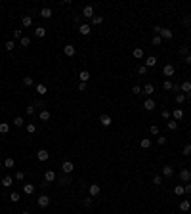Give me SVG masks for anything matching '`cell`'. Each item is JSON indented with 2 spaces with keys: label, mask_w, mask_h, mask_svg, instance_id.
<instances>
[{
  "label": "cell",
  "mask_w": 191,
  "mask_h": 214,
  "mask_svg": "<svg viewBox=\"0 0 191 214\" xmlns=\"http://www.w3.org/2000/svg\"><path fill=\"white\" fill-rule=\"evenodd\" d=\"M48 205H50V197L46 195V193H42V195L38 197V207H42V208H46Z\"/></svg>",
  "instance_id": "obj_6"
},
{
  "label": "cell",
  "mask_w": 191,
  "mask_h": 214,
  "mask_svg": "<svg viewBox=\"0 0 191 214\" xmlns=\"http://www.w3.org/2000/svg\"><path fill=\"white\" fill-rule=\"evenodd\" d=\"M14 178H15V180H17V182H23V180H25V172H21V170H17V172H15V176H14Z\"/></svg>",
  "instance_id": "obj_40"
},
{
  "label": "cell",
  "mask_w": 191,
  "mask_h": 214,
  "mask_svg": "<svg viewBox=\"0 0 191 214\" xmlns=\"http://www.w3.org/2000/svg\"><path fill=\"white\" fill-rule=\"evenodd\" d=\"M21 214H31V212H27V210H25V212H21Z\"/></svg>",
  "instance_id": "obj_60"
},
{
  "label": "cell",
  "mask_w": 191,
  "mask_h": 214,
  "mask_svg": "<svg viewBox=\"0 0 191 214\" xmlns=\"http://www.w3.org/2000/svg\"><path fill=\"white\" fill-rule=\"evenodd\" d=\"M172 119L174 120H182L184 119V111H182V109H174L172 111Z\"/></svg>",
  "instance_id": "obj_19"
},
{
  "label": "cell",
  "mask_w": 191,
  "mask_h": 214,
  "mask_svg": "<svg viewBox=\"0 0 191 214\" xmlns=\"http://www.w3.org/2000/svg\"><path fill=\"white\" fill-rule=\"evenodd\" d=\"M92 199H94V197H90V195L84 197V199H82V205H84V207H90V205H92Z\"/></svg>",
  "instance_id": "obj_45"
},
{
  "label": "cell",
  "mask_w": 191,
  "mask_h": 214,
  "mask_svg": "<svg viewBox=\"0 0 191 214\" xmlns=\"http://www.w3.org/2000/svg\"><path fill=\"white\" fill-rule=\"evenodd\" d=\"M161 115H162V119H170V111H168V109H164Z\"/></svg>",
  "instance_id": "obj_55"
},
{
  "label": "cell",
  "mask_w": 191,
  "mask_h": 214,
  "mask_svg": "<svg viewBox=\"0 0 191 214\" xmlns=\"http://www.w3.org/2000/svg\"><path fill=\"white\" fill-rule=\"evenodd\" d=\"M27 132H29V134H35V132H36V124L35 122H29V124H27Z\"/></svg>",
  "instance_id": "obj_41"
},
{
  "label": "cell",
  "mask_w": 191,
  "mask_h": 214,
  "mask_svg": "<svg viewBox=\"0 0 191 214\" xmlns=\"http://www.w3.org/2000/svg\"><path fill=\"white\" fill-rule=\"evenodd\" d=\"M159 36H161V38L170 40V38H172V31H170V29H166V27H162V29H161V33H159Z\"/></svg>",
  "instance_id": "obj_9"
},
{
  "label": "cell",
  "mask_w": 191,
  "mask_h": 214,
  "mask_svg": "<svg viewBox=\"0 0 191 214\" xmlns=\"http://www.w3.org/2000/svg\"><path fill=\"white\" fill-rule=\"evenodd\" d=\"M21 25H23V27H31V25H32V17H31V15H23Z\"/></svg>",
  "instance_id": "obj_22"
},
{
  "label": "cell",
  "mask_w": 191,
  "mask_h": 214,
  "mask_svg": "<svg viewBox=\"0 0 191 214\" xmlns=\"http://www.w3.org/2000/svg\"><path fill=\"white\" fill-rule=\"evenodd\" d=\"M151 42H153V46H159V44L162 42V38H161L159 35H155V36H153V40H151Z\"/></svg>",
  "instance_id": "obj_46"
},
{
  "label": "cell",
  "mask_w": 191,
  "mask_h": 214,
  "mask_svg": "<svg viewBox=\"0 0 191 214\" xmlns=\"http://www.w3.org/2000/svg\"><path fill=\"white\" fill-rule=\"evenodd\" d=\"M138 73H140V75H147V73H149V69H147L145 65H140V69H138Z\"/></svg>",
  "instance_id": "obj_47"
},
{
  "label": "cell",
  "mask_w": 191,
  "mask_h": 214,
  "mask_svg": "<svg viewBox=\"0 0 191 214\" xmlns=\"http://www.w3.org/2000/svg\"><path fill=\"white\" fill-rule=\"evenodd\" d=\"M172 90H174V92H180V90H182L180 84H172Z\"/></svg>",
  "instance_id": "obj_57"
},
{
  "label": "cell",
  "mask_w": 191,
  "mask_h": 214,
  "mask_svg": "<svg viewBox=\"0 0 191 214\" xmlns=\"http://www.w3.org/2000/svg\"><path fill=\"white\" fill-rule=\"evenodd\" d=\"M143 65L147 67V69H151V67H155V65H157V58H155V55H149V58L145 59V63H143Z\"/></svg>",
  "instance_id": "obj_10"
},
{
  "label": "cell",
  "mask_w": 191,
  "mask_h": 214,
  "mask_svg": "<svg viewBox=\"0 0 191 214\" xmlns=\"http://www.w3.org/2000/svg\"><path fill=\"white\" fill-rule=\"evenodd\" d=\"M19 44H21V46H29V44H31V38H29V36H21Z\"/></svg>",
  "instance_id": "obj_43"
},
{
  "label": "cell",
  "mask_w": 191,
  "mask_h": 214,
  "mask_svg": "<svg viewBox=\"0 0 191 214\" xmlns=\"http://www.w3.org/2000/svg\"><path fill=\"white\" fill-rule=\"evenodd\" d=\"M153 92H155V86H153V84H145V86H143V90H141V94H145V96H151Z\"/></svg>",
  "instance_id": "obj_18"
},
{
  "label": "cell",
  "mask_w": 191,
  "mask_h": 214,
  "mask_svg": "<svg viewBox=\"0 0 191 214\" xmlns=\"http://www.w3.org/2000/svg\"><path fill=\"white\" fill-rule=\"evenodd\" d=\"M101 23H103V17H101V15H94V17H92V25H101Z\"/></svg>",
  "instance_id": "obj_35"
},
{
  "label": "cell",
  "mask_w": 191,
  "mask_h": 214,
  "mask_svg": "<svg viewBox=\"0 0 191 214\" xmlns=\"http://www.w3.org/2000/svg\"><path fill=\"white\" fill-rule=\"evenodd\" d=\"M12 182H14L12 176H4V178H2V185H4V187H12Z\"/></svg>",
  "instance_id": "obj_25"
},
{
  "label": "cell",
  "mask_w": 191,
  "mask_h": 214,
  "mask_svg": "<svg viewBox=\"0 0 191 214\" xmlns=\"http://www.w3.org/2000/svg\"><path fill=\"white\" fill-rule=\"evenodd\" d=\"M14 124H15V126H17V128H21L23 124H25V120H23L21 117H15V119H14Z\"/></svg>",
  "instance_id": "obj_38"
},
{
  "label": "cell",
  "mask_w": 191,
  "mask_h": 214,
  "mask_svg": "<svg viewBox=\"0 0 191 214\" xmlns=\"http://www.w3.org/2000/svg\"><path fill=\"white\" fill-rule=\"evenodd\" d=\"M157 143H159V145H164L166 143V138H164V136H159V138H157Z\"/></svg>",
  "instance_id": "obj_51"
},
{
  "label": "cell",
  "mask_w": 191,
  "mask_h": 214,
  "mask_svg": "<svg viewBox=\"0 0 191 214\" xmlns=\"http://www.w3.org/2000/svg\"><path fill=\"white\" fill-rule=\"evenodd\" d=\"M82 15H84V17H94V8H92V6H84L82 8Z\"/></svg>",
  "instance_id": "obj_11"
},
{
  "label": "cell",
  "mask_w": 191,
  "mask_h": 214,
  "mask_svg": "<svg viewBox=\"0 0 191 214\" xmlns=\"http://www.w3.org/2000/svg\"><path fill=\"white\" fill-rule=\"evenodd\" d=\"M25 113H27V115H35V105H29L25 109Z\"/></svg>",
  "instance_id": "obj_50"
},
{
  "label": "cell",
  "mask_w": 191,
  "mask_h": 214,
  "mask_svg": "<svg viewBox=\"0 0 191 214\" xmlns=\"http://www.w3.org/2000/svg\"><path fill=\"white\" fill-rule=\"evenodd\" d=\"M2 166H4V163H2V161H0V168H2Z\"/></svg>",
  "instance_id": "obj_59"
},
{
  "label": "cell",
  "mask_w": 191,
  "mask_h": 214,
  "mask_svg": "<svg viewBox=\"0 0 191 214\" xmlns=\"http://www.w3.org/2000/svg\"><path fill=\"white\" fill-rule=\"evenodd\" d=\"M23 193H25V195H32V193H35V185L32 184H25L23 185Z\"/></svg>",
  "instance_id": "obj_20"
},
{
  "label": "cell",
  "mask_w": 191,
  "mask_h": 214,
  "mask_svg": "<svg viewBox=\"0 0 191 214\" xmlns=\"http://www.w3.org/2000/svg\"><path fill=\"white\" fill-rule=\"evenodd\" d=\"M40 17L50 19L52 17V8H42V10H40Z\"/></svg>",
  "instance_id": "obj_16"
},
{
  "label": "cell",
  "mask_w": 191,
  "mask_h": 214,
  "mask_svg": "<svg viewBox=\"0 0 191 214\" xmlns=\"http://www.w3.org/2000/svg\"><path fill=\"white\" fill-rule=\"evenodd\" d=\"M182 153H184L185 157L191 155V143H185V145H184V151H182Z\"/></svg>",
  "instance_id": "obj_44"
},
{
  "label": "cell",
  "mask_w": 191,
  "mask_h": 214,
  "mask_svg": "<svg viewBox=\"0 0 191 214\" xmlns=\"http://www.w3.org/2000/svg\"><path fill=\"white\" fill-rule=\"evenodd\" d=\"M48 92V88H46V84H36V94H40V96H44Z\"/></svg>",
  "instance_id": "obj_26"
},
{
  "label": "cell",
  "mask_w": 191,
  "mask_h": 214,
  "mask_svg": "<svg viewBox=\"0 0 191 214\" xmlns=\"http://www.w3.org/2000/svg\"><path fill=\"white\" fill-rule=\"evenodd\" d=\"M153 184H155V185H161V184H162V176H159V174H157L155 178H153Z\"/></svg>",
  "instance_id": "obj_48"
},
{
  "label": "cell",
  "mask_w": 191,
  "mask_h": 214,
  "mask_svg": "<svg viewBox=\"0 0 191 214\" xmlns=\"http://www.w3.org/2000/svg\"><path fill=\"white\" fill-rule=\"evenodd\" d=\"M132 94H136V96H138V94H141V88L138 86V84H136V86L132 88Z\"/></svg>",
  "instance_id": "obj_53"
},
{
  "label": "cell",
  "mask_w": 191,
  "mask_h": 214,
  "mask_svg": "<svg viewBox=\"0 0 191 214\" xmlns=\"http://www.w3.org/2000/svg\"><path fill=\"white\" fill-rule=\"evenodd\" d=\"M174 195H178V197L184 195V185H176V187H174Z\"/></svg>",
  "instance_id": "obj_36"
},
{
  "label": "cell",
  "mask_w": 191,
  "mask_h": 214,
  "mask_svg": "<svg viewBox=\"0 0 191 214\" xmlns=\"http://www.w3.org/2000/svg\"><path fill=\"white\" fill-rule=\"evenodd\" d=\"M80 82H86V80H90V73L88 71H80Z\"/></svg>",
  "instance_id": "obj_30"
},
{
  "label": "cell",
  "mask_w": 191,
  "mask_h": 214,
  "mask_svg": "<svg viewBox=\"0 0 191 214\" xmlns=\"http://www.w3.org/2000/svg\"><path fill=\"white\" fill-rule=\"evenodd\" d=\"M40 120H44V122H46V120H50V111L42 109V111H40Z\"/></svg>",
  "instance_id": "obj_28"
},
{
  "label": "cell",
  "mask_w": 191,
  "mask_h": 214,
  "mask_svg": "<svg viewBox=\"0 0 191 214\" xmlns=\"http://www.w3.org/2000/svg\"><path fill=\"white\" fill-rule=\"evenodd\" d=\"M88 193H90V197H97L101 193V187L97 184H90V187H88Z\"/></svg>",
  "instance_id": "obj_4"
},
{
  "label": "cell",
  "mask_w": 191,
  "mask_h": 214,
  "mask_svg": "<svg viewBox=\"0 0 191 214\" xmlns=\"http://www.w3.org/2000/svg\"><path fill=\"white\" fill-rule=\"evenodd\" d=\"M180 88H182V94H189V92H191V82H189V80H185V82L180 84Z\"/></svg>",
  "instance_id": "obj_14"
},
{
  "label": "cell",
  "mask_w": 191,
  "mask_h": 214,
  "mask_svg": "<svg viewBox=\"0 0 191 214\" xmlns=\"http://www.w3.org/2000/svg\"><path fill=\"white\" fill-rule=\"evenodd\" d=\"M174 71H176V69H174L172 63H168V65L162 67V75H164V76H172V75H174Z\"/></svg>",
  "instance_id": "obj_8"
},
{
  "label": "cell",
  "mask_w": 191,
  "mask_h": 214,
  "mask_svg": "<svg viewBox=\"0 0 191 214\" xmlns=\"http://www.w3.org/2000/svg\"><path fill=\"white\" fill-rule=\"evenodd\" d=\"M99 122H101V126L109 128V126H111V122H113V120H111V115H107V113H105V115H101L99 117Z\"/></svg>",
  "instance_id": "obj_5"
},
{
  "label": "cell",
  "mask_w": 191,
  "mask_h": 214,
  "mask_svg": "<svg viewBox=\"0 0 191 214\" xmlns=\"http://www.w3.org/2000/svg\"><path fill=\"white\" fill-rule=\"evenodd\" d=\"M172 166H170V164H164V166H162V176H166V178H170V176H172Z\"/></svg>",
  "instance_id": "obj_21"
},
{
  "label": "cell",
  "mask_w": 191,
  "mask_h": 214,
  "mask_svg": "<svg viewBox=\"0 0 191 214\" xmlns=\"http://www.w3.org/2000/svg\"><path fill=\"white\" fill-rule=\"evenodd\" d=\"M79 31H80V35H82V36H88V35L92 33L90 25H86V23H84V25H80V27H79Z\"/></svg>",
  "instance_id": "obj_13"
},
{
  "label": "cell",
  "mask_w": 191,
  "mask_h": 214,
  "mask_svg": "<svg viewBox=\"0 0 191 214\" xmlns=\"http://www.w3.org/2000/svg\"><path fill=\"white\" fill-rule=\"evenodd\" d=\"M132 54H134V58H136V59H141V58H143V48H134V52H132Z\"/></svg>",
  "instance_id": "obj_23"
},
{
  "label": "cell",
  "mask_w": 191,
  "mask_h": 214,
  "mask_svg": "<svg viewBox=\"0 0 191 214\" xmlns=\"http://www.w3.org/2000/svg\"><path fill=\"white\" fill-rule=\"evenodd\" d=\"M21 35H23V31H14V38H19V40H21Z\"/></svg>",
  "instance_id": "obj_54"
},
{
  "label": "cell",
  "mask_w": 191,
  "mask_h": 214,
  "mask_svg": "<svg viewBox=\"0 0 191 214\" xmlns=\"http://www.w3.org/2000/svg\"><path fill=\"white\" fill-rule=\"evenodd\" d=\"M23 84H25V86H32V84H35L32 76H23Z\"/></svg>",
  "instance_id": "obj_39"
},
{
  "label": "cell",
  "mask_w": 191,
  "mask_h": 214,
  "mask_svg": "<svg viewBox=\"0 0 191 214\" xmlns=\"http://www.w3.org/2000/svg\"><path fill=\"white\" fill-rule=\"evenodd\" d=\"M63 52H65V55H67V58H73V55H75V46L67 44V46L63 48Z\"/></svg>",
  "instance_id": "obj_17"
},
{
  "label": "cell",
  "mask_w": 191,
  "mask_h": 214,
  "mask_svg": "<svg viewBox=\"0 0 191 214\" xmlns=\"http://www.w3.org/2000/svg\"><path fill=\"white\" fill-rule=\"evenodd\" d=\"M0 6H2V2H0Z\"/></svg>",
  "instance_id": "obj_61"
},
{
  "label": "cell",
  "mask_w": 191,
  "mask_h": 214,
  "mask_svg": "<svg viewBox=\"0 0 191 214\" xmlns=\"http://www.w3.org/2000/svg\"><path fill=\"white\" fill-rule=\"evenodd\" d=\"M180 180L184 182V184H187V182L191 180V170H187V168H182V170H180Z\"/></svg>",
  "instance_id": "obj_3"
},
{
  "label": "cell",
  "mask_w": 191,
  "mask_h": 214,
  "mask_svg": "<svg viewBox=\"0 0 191 214\" xmlns=\"http://www.w3.org/2000/svg\"><path fill=\"white\" fill-rule=\"evenodd\" d=\"M44 182H48V184L55 182V172H54V170H48L46 174H44Z\"/></svg>",
  "instance_id": "obj_12"
},
{
  "label": "cell",
  "mask_w": 191,
  "mask_h": 214,
  "mask_svg": "<svg viewBox=\"0 0 191 214\" xmlns=\"http://www.w3.org/2000/svg\"><path fill=\"white\" fill-rule=\"evenodd\" d=\"M36 159H38L40 163H44V161H48V159H50V151H48V149H40V151L36 153Z\"/></svg>",
  "instance_id": "obj_2"
},
{
  "label": "cell",
  "mask_w": 191,
  "mask_h": 214,
  "mask_svg": "<svg viewBox=\"0 0 191 214\" xmlns=\"http://www.w3.org/2000/svg\"><path fill=\"white\" fill-rule=\"evenodd\" d=\"M162 88H164V90H172V80L166 79L164 82H162Z\"/></svg>",
  "instance_id": "obj_42"
},
{
  "label": "cell",
  "mask_w": 191,
  "mask_h": 214,
  "mask_svg": "<svg viewBox=\"0 0 191 214\" xmlns=\"http://www.w3.org/2000/svg\"><path fill=\"white\" fill-rule=\"evenodd\" d=\"M185 61H187V65H191V55H185Z\"/></svg>",
  "instance_id": "obj_58"
},
{
  "label": "cell",
  "mask_w": 191,
  "mask_h": 214,
  "mask_svg": "<svg viewBox=\"0 0 191 214\" xmlns=\"http://www.w3.org/2000/svg\"><path fill=\"white\" fill-rule=\"evenodd\" d=\"M140 145H141V149H149V147H151V140H149V138H141Z\"/></svg>",
  "instance_id": "obj_27"
},
{
  "label": "cell",
  "mask_w": 191,
  "mask_h": 214,
  "mask_svg": "<svg viewBox=\"0 0 191 214\" xmlns=\"http://www.w3.org/2000/svg\"><path fill=\"white\" fill-rule=\"evenodd\" d=\"M166 128H168V130H176V128H178V122L174 119H170L168 122H166Z\"/></svg>",
  "instance_id": "obj_31"
},
{
  "label": "cell",
  "mask_w": 191,
  "mask_h": 214,
  "mask_svg": "<svg viewBox=\"0 0 191 214\" xmlns=\"http://www.w3.org/2000/svg\"><path fill=\"white\" fill-rule=\"evenodd\" d=\"M10 132V124L8 122H0V134H8Z\"/></svg>",
  "instance_id": "obj_29"
},
{
  "label": "cell",
  "mask_w": 191,
  "mask_h": 214,
  "mask_svg": "<svg viewBox=\"0 0 191 214\" xmlns=\"http://www.w3.org/2000/svg\"><path fill=\"white\" fill-rule=\"evenodd\" d=\"M155 107H157V102H155V99L149 98V99H145V102H143V109H145V111H153Z\"/></svg>",
  "instance_id": "obj_7"
},
{
  "label": "cell",
  "mask_w": 191,
  "mask_h": 214,
  "mask_svg": "<svg viewBox=\"0 0 191 214\" xmlns=\"http://www.w3.org/2000/svg\"><path fill=\"white\" fill-rule=\"evenodd\" d=\"M79 90H80V92L86 90V82H79Z\"/></svg>",
  "instance_id": "obj_56"
},
{
  "label": "cell",
  "mask_w": 191,
  "mask_h": 214,
  "mask_svg": "<svg viewBox=\"0 0 191 214\" xmlns=\"http://www.w3.org/2000/svg\"><path fill=\"white\" fill-rule=\"evenodd\" d=\"M149 130H151V134H157V136H159V132H161V128H159V126H157V124H153V126H151V128H149Z\"/></svg>",
  "instance_id": "obj_49"
},
{
  "label": "cell",
  "mask_w": 191,
  "mask_h": 214,
  "mask_svg": "<svg viewBox=\"0 0 191 214\" xmlns=\"http://www.w3.org/2000/svg\"><path fill=\"white\" fill-rule=\"evenodd\" d=\"M189 208H191V203H189L187 199H184V201L180 203V210H182V212H189Z\"/></svg>",
  "instance_id": "obj_15"
},
{
  "label": "cell",
  "mask_w": 191,
  "mask_h": 214,
  "mask_svg": "<svg viewBox=\"0 0 191 214\" xmlns=\"http://www.w3.org/2000/svg\"><path fill=\"white\" fill-rule=\"evenodd\" d=\"M14 164H15V161L12 159V157H8V159H4V166H6V168H14Z\"/></svg>",
  "instance_id": "obj_32"
},
{
  "label": "cell",
  "mask_w": 191,
  "mask_h": 214,
  "mask_svg": "<svg viewBox=\"0 0 191 214\" xmlns=\"http://www.w3.org/2000/svg\"><path fill=\"white\" fill-rule=\"evenodd\" d=\"M19 199H21V197H19L17 191H12L10 193V201H12V203H19Z\"/></svg>",
  "instance_id": "obj_33"
},
{
  "label": "cell",
  "mask_w": 191,
  "mask_h": 214,
  "mask_svg": "<svg viewBox=\"0 0 191 214\" xmlns=\"http://www.w3.org/2000/svg\"><path fill=\"white\" fill-rule=\"evenodd\" d=\"M185 99H187V98H185V94H182V92H180V94H176V103H178V105H182Z\"/></svg>",
  "instance_id": "obj_34"
},
{
  "label": "cell",
  "mask_w": 191,
  "mask_h": 214,
  "mask_svg": "<svg viewBox=\"0 0 191 214\" xmlns=\"http://www.w3.org/2000/svg\"><path fill=\"white\" fill-rule=\"evenodd\" d=\"M35 36H38V38L46 36V29H44V27H36V29H35Z\"/></svg>",
  "instance_id": "obj_24"
},
{
  "label": "cell",
  "mask_w": 191,
  "mask_h": 214,
  "mask_svg": "<svg viewBox=\"0 0 191 214\" xmlns=\"http://www.w3.org/2000/svg\"><path fill=\"white\" fill-rule=\"evenodd\" d=\"M61 170H63V174H71V172L75 170V164H73L71 161H63V164H61Z\"/></svg>",
  "instance_id": "obj_1"
},
{
  "label": "cell",
  "mask_w": 191,
  "mask_h": 214,
  "mask_svg": "<svg viewBox=\"0 0 191 214\" xmlns=\"http://www.w3.org/2000/svg\"><path fill=\"white\" fill-rule=\"evenodd\" d=\"M4 48H6L8 52H12V50H14V48H15V42H14V40H8V42L4 44Z\"/></svg>",
  "instance_id": "obj_37"
},
{
  "label": "cell",
  "mask_w": 191,
  "mask_h": 214,
  "mask_svg": "<svg viewBox=\"0 0 191 214\" xmlns=\"http://www.w3.org/2000/svg\"><path fill=\"white\" fill-rule=\"evenodd\" d=\"M184 193H187V195L191 193V184H189V182H187V184L184 185Z\"/></svg>",
  "instance_id": "obj_52"
}]
</instances>
